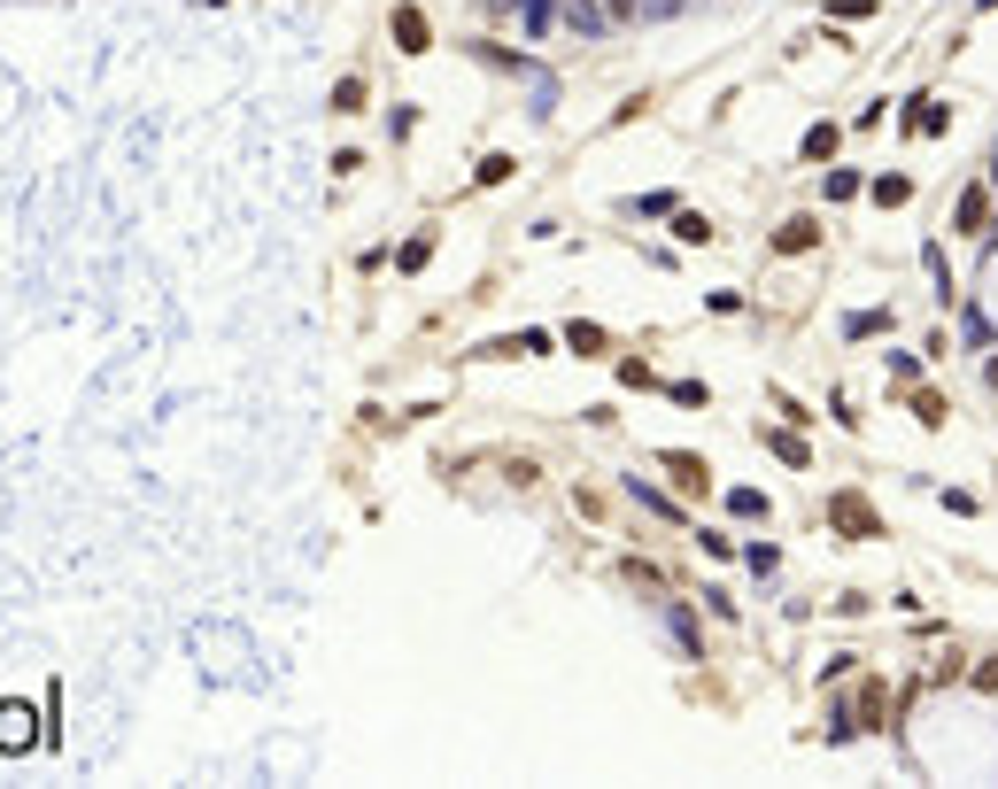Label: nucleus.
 <instances>
[{"mask_svg":"<svg viewBox=\"0 0 998 789\" xmlns=\"http://www.w3.org/2000/svg\"><path fill=\"white\" fill-rule=\"evenodd\" d=\"M31 743H47V728H31V704H0V751L16 759Z\"/></svg>","mask_w":998,"mask_h":789,"instance_id":"f257e3e1","label":"nucleus"},{"mask_svg":"<svg viewBox=\"0 0 998 789\" xmlns=\"http://www.w3.org/2000/svg\"><path fill=\"white\" fill-rule=\"evenodd\" d=\"M828 519L844 526L852 542H867V534H882V519H875V511H867V496H836V503H828Z\"/></svg>","mask_w":998,"mask_h":789,"instance_id":"f03ea898","label":"nucleus"},{"mask_svg":"<svg viewBox=\"0 0 998 789\" xmlns=\"http://www.w3.org/2000/svg\"><path fill=\"white\" fill-rule=\"evenodd\" d=\"M666 472H674L681 496H705V488H712V465H705V457H689V449H666Z\"/></svg>","mask_w":998,"mask_h":789,"instance_id":"7ed1b4c3","label":"nucleus"},{"mask_svg":"<svg viewBox=\"0 0 998 789\" xmlns=\"http://www.w3.org/2000/svg\"><path fill=\"white\" fill-rule=\"evenodd\" d=\"M395 47H403V55H426V16H418V8H395Z\"/></svg>","mask_w":998,"mask_h":789,"instance_id":"20e7f679","label":"nucleus"},{"mask_svg":"<svg viewBox=\"0 0 998 789\" xmlns=\"http://www.w3.org/2000/svg\"><path fill=\"white\" fill-rule=\"evenodd\" d=\"M813 240H821V225H813V217H790V225L774 233V248H782V256H805Z\"/></svg>","mask_w":998,"mask_h":789,"instance_id":"39448f33","label":"nucleus"},{"mask_svg":"<svg viewBox=\"0 0 998 789\" xmlns=\"http://www.w3.org/2000/svg\"><path fill=\"white\" fill-rule=\"evenodd\" d=\"M859 728H890V689H867V697H859Z\"/></svg>","mask_w":998,"mask_h":789,"instance_id":"423d86ee","label":"nucleus"},{"mask_svg":"<svg viewBox=\"0 0 998 789\" xmlns=\"http://www.w3.org/2000/svg\"><path fill=\"white\" fill-rule=\"evenodd\" d=\"M983 209H991V194L968 186V194H960V233H983Z\"/></svg>","mask_w":998,"mask_h":789,"instance_id":"0eeeda50","label":"nucleus"},{"mask_svg":"<svg viewBox=\"0 0 998 789\" xmlns=\"http://www.w3.org/2000/svg\"><path fill=\"white\" fill-rule=\"evenodd\" d=\"M565 349L573 356H604V333H596V325H565Z\"/></svg>","mask_w":998,"mask_h":789,"instance_id":"6e6552de","label":"nucleus"},{"mask_svg":"<svg viewBox=\"0 0 998 789\" xmlns=\"http://www.w3.org/2000/svg\"><path fill=\"white\" fill-rule=\"evenodd\" d=\"M828 155H836V124H813L805 132V163H828Z\"/></svg>","mask_w":998,"mask_h":789,"instance_id":"1a4fd4ad","label":"nucleus"},{"mask_svg":"<svg viewBox=\"0 0 998 789\" xmlns=\"http://www.w3.org/2000/svg\"><path fill=\"white\" fill-rule=\"evenodd\" d=\"M333 109H341V117H356V109H364V78H341V86H333Z\"/></svg>","mask_w":998,"mask_h":789,"instance_id":"9d476101","label":"nucleus"},{"mask_svg":"<svg viewBox=\"0 0 998 789\" xmlns=\"http://www.w3.org/2000/svg\"><path fill=\"white\" fill-rule=\"evenodd\" d=\"M674 240H697V248H705V240H712V225L697 217V209H681V217H674Z\"/></svg>","mask_w":998,"mask_h":789,"instance_id":"9b49d317","label":"nucleus"},{"mask_svg":"<svg viewBox=\"0 0 998 789\" xmlns=\"http://www.w3.org/2000/svg\"><path fill=\"white\" fill-rule=\"evenodd\" d=\"M728 511H735V519H766V496H759V488H735Z\"/></svg>","mask_w":998,"mask_h":789,"instance_id":"f8f14e48","label":"nucleus"},{"mask_svg":"<svg viewBox=\"0 0 998 789\" xmlns=\"http://www.w3.org/2000/svg\"><path fill=\"white\" fill-rule=\"evenodd\" d=\"M913 418H921V426H944V395H913Z\"/></svg>","mask_w":998,"mask_h":789,"instance_id":"ddd939ff","label":"nucleus"},{"mask_svg":"<svg viewBox=\"0 0 998 789\" xmlns=\"http://www.w3.org/2000/svg\"><path fill=\"white\" fill-rule=\"evenodd\" d=\"M627 8H635V0H612V16H627Z\"/></svg>","mask_w":998,"mask_h":789,"instance_id":"4468645a","label":"nucleus"}]
</instances>
